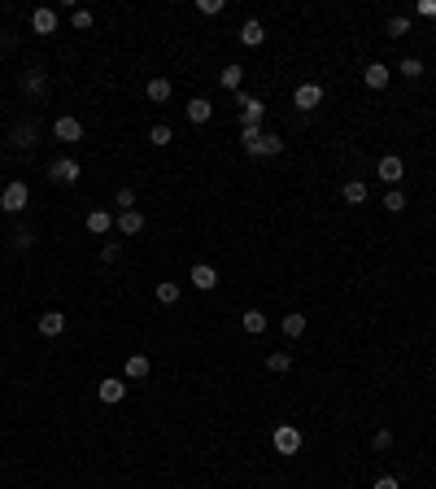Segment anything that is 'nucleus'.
Wrapping results in <instances>:
<instances>
[{"label":"nucleus","mask_w":436,"mask_h":489,"mask_svg":"<svg viewBox=\"0 0 436 489\" xmlns=\"http://www.w3.org/2000/svg\"><path fill=\"white\" fill-rule=\"evenodd\" d=\"M371 446H375V450H389V446H393V432H389V428H379V432L371 437Z\"/></svg>","instance_id":"e433bc0d"},{"label":"nucleus","mask_w":436,"mask_h":489,"mask_svg":"<svg viewBox=\"0 0 436 489\" xmlns=\"http://www.w3.org/2000/svg\"><path fill=\"white\" fill-rule=\"evenodd\" d=\"M61 332H66V315L61 311L40 315V337H61Z\"/></svg>","instance_id":"dca6fc26"},{"label":"nucleus","mask_w":436,"mask_h":489,"mask_svg":"<svg viewBox=\"0 0 436 489\" xmlns=\"http://www.w3.org/2000/svg\"><path fill=\"white\" fill-rule=\"evenodd\" d=\"M341 197H345L349 205H363V201H367V184H363V179H349V184L341 188Z\"/></svg>","instance_id":"bb28decb"},{"label":"nucleus","mask_w":436,"mask_h":489,"mask_svg":"<svg viewBox=\"0 0 436 489\" xmlns=\"http://www.w3.org/2000/svg\"><path fill=\"white\" fill-rule=\"evenodd\" d=\"M148 376V354H131L126 358V380H144Z\"/></svg>","instance_id":"a878e982"},{"label":"nucleus","mask_w":436,"mask_h":489,"mask_svg":"<svg viewBox=\"0 0 436 489\" xmlns=\"http://www.w3.org/2000/svg\"><path fill=\"white\" fill-rule=\"evenodd\" d=\"M196 9H201L205 18H218V13L227 9V0H196Z\"/></svg>","instance_id":"72a5a7b5"},{"label":"nucleus","mask_w":436,"mask_h":489,"mask_svg":"<svg viewBox=\"0 0 436 489\" xmlns=\"http://www.w3.org/2000/svg\"><path fill=\"white\" fill-rule=\"evenodd\" d=\"M170 140H175V132H170L166 122H153V127H148V144H153V149H166Z\"/></svg>","instance_id":"393cba45"},{"label":"nucleus","mask_w":436,"mask_h":489,"mask_svg":"<svg viewBox=\"0 0 436 489\" xmlns=\"http://www.w3.org/2000/svg\"><path fill=\"white\" fill-rule=\"evenodd\" d=\"M375 175H379L389 188H397V184H401V175H406V162L397 158V153H384V158H379V166H375Z\"/></svg>","instance_id":"20e7f679"},{"label":"nucleus","mask_w":436,"mask_h":489,"mask_svg":"<svg viewBox=\"0 0 436 489\" xmlns=\"http://www.w3.org/2000/svg\"><path fill=\"white\" fill-rule=\"evenodd\" d=\"M240 328L249 332V337H262V332H266V315H262V311H244V315H240Z\"/></svg>","instance_id":"412c9836"},{"label":"nucleus","mask_w":436,"mask_h":489,"mask_svg":"<svg viewBox=\"0 0 436 489\" xmlns=\"http://www.w3.org/2000/svg\"><path fill=\"white\" fill-rule=\"evenodd\" d=\"M279 328H284V337H288V341H297V337H305L310 319H305V315H284V323H279Z\"/></svg>","instance_id":"b1692460"},{"label":"nucleus","mask_w":436,"mask_h":489,"mask_svg":"<svg viewBox=\"0 0 436 489\" xmlns=\"http://www.w3.org/2000/svg\"><path fill=\"white\" fill-rule=\"evenodd\" d=\"M236 105H240V127H262V118H266V105L258 96H249L244 88L236 92Z\"/></svg>","instance_id":"f03ea898"},{"label":"nucleus","mask_w":436,"mask_h":489,"mask_svg":"<svg viewBox=\"0 0 436 489\" xmlns=\"http://www.w3.org/2000/svg\"><path fill=\"white\" fill-rule=\"evenodd\" d=\"M35 132H40V127H35L31 118H22V122L13 127V132H9V140H13L18 149H31V144H35Z\"/></svg>","instance_id":"2eb2a0df"},{"label":"nucleus","mask_w":436,"mask_h":489,"mask_svg":"<svg viewBox=\"0 0 436 489\" xmlns=\"http://www.w3.org/2000/svg\"><path fill=\"white\" fill-rule=\"evenodd\" d=\"M188 280H192V289H201V293H214V289H218V271H214L210 263H196V267L188 271Z\"/></svg>","instance_id":"6e6552de"},{"label":"nucleus","mask_w":436,"mask_h":489,"mask_svg":"<svg viewBox=\"0 0 436 489\" xmlns=\"http://www.w3.org/2000/svg\"><path fill=\"white\" fill-rule=\"evenodd\" d=\"M397 74H406V79H419V74H423V62H419V57H406V62L397 66Z\"/></svg>","instance_id":"473e14b6"},{"label":"nucleus","mask_w":436,"mask_h":489,"mask_svg":"<svg viewBox=\"0 0 436 489\" xmlns=\"http://www.w3.org/2000/svg\"><path fill=\"white\" fill-rule=\"evenodd\" d=\"M27 201H31V188L22 184V179H9V184L0 188V210L22 214V210H27Z\"/></svg>","instance_id":"f257e3e1"},{"label":"nucleus","mask_w":436,"mask_h":489,"mask_svg":"<svg viewBox=\"0 0 436 489\" xmlns=\"http://www.w3.org/2000/svg\"><path fill=\"white\" fill-rule=\"evenodd\" d=\"M384 210L401 214V210H406V192H401V188H389V192H384Z\"/></svg>","instance_id":"c85d7f7f"},{"label":"nucleus","mask_w":436,"mask_h":489,"mask_svg":"<svg viewBox=\"0 0 436 489\" xmlns=\"http://www.w3.org/2000/svg\"><path fill=\"white\" fill-rule=\"evenodd\" d=\"M279 153H284V136H275V132H262L258 158H279Z\"/></svg>","instance_id":"4be33fe9"},{"label":"nucleus","mask_w":436,"mask_h":489,"mask_svg":"<svg viewBox=\"0 0 436 489\" xmlns=\"http://www.w3.org/2000/svg\"><path fill=\"white\" fill-rule=\"evenodd\" d=\"M271 442H275V450H279V454H297V450H301V428L279 424V428L271 432Z\"/></svg>","instance_id":"39448f33"},{"label":"nucleus","mask_w":436,"mask_h":489,"mask_svg":"<svg viewBox=\"0 0 436 489\" xmlns=\"http://www.w3.org/2000/svg\"><path fill=\"white\" fill-rule=\"evenodd\" d=\"M31 31L35 35H53L57 31V9H35L31 13Z\"/></svg>","instance_id":"ddd939ff"},{"label":"nucleus","mask_w":436,"mask_h":489,"mask_svg":"<svg viewBox=\"0 0 436 489\" xmlns=\"http://www.w3.org/2000/svg\"><path fill=\"white\" fill-rule=\"evenodd\" d=\"M96 398L105 402V406H118V402L126 398V380H114V376L100 380V384H96Z\"/></svg>","instance_id":"1a4fd4ad"},{"label":"nucleus","mask_w":436,"mask_h":489,"mask_svg":"<svg viewBox=\"0 0 436 489\" xmlns=\"http://www.w3.org/2000/svg\"><path fill=\"white\" fill-rule=\"evenodd\" d=\"M371 489H401V481H397V476H379Z\"/></svg>","instance_id":"58836bf2"},{"label":"nucleus","mask_w":436,"mask_h":489,"mask_svg":"<svg viewBox=\"0 0 436 489\" xmlns=\"http://www.w3.org/2000/svg\"><path fill=\"white\" fill-rule=\"evenodd\" d=\"M258 144H262V127H240V149L249 158H258Z\"/></svg>","instance_id":"5701e85b"},{"label":"nucleus","mask_w":436,"mask_h":489,"mask_svg":"<svg viewBox=\"0 0 436 489\" xmlns=\"http://www.w3.org/2000/svg\"><path fill=\"white\" fill-rule=\"evenodd\" d=\"M79 175H83V166H79V158H57V162H48V179L53 184H79Z\"/></svg>","instance_id":"7ed1b4c3"},{"label":"nucleus","mask_w":436,"mask_h":489,"mask_svg":"<svg viewBox=\"0 0 436 489\" xmlns=\"http://www.w3.org/2000/svg\"><path fill=\"white\" fill-rule=\"evenodd\" d=\"M31 241H35V231H31V227H13V236H9L13 249H31Z\"/></svg>","instance_id":"2f4dec72"},{"label":"nucleus","mask_w":436,"mask_h":489,"mask_svg":"<svg viewBox=\"0 0 436 489\" xmlns=\"http://www.w3.org/2000/svg\"><path fill=\"white\" fill-rule=\"evenodd\" d=\"M48 92V74L35 66V70H22V96H44Z\"/></svg>","instance_id":"9b49d317"},{"label":"nucleus","mask_w":436,"mask_h":489,"mask_svg":"<svg viewBox=\"0 0 436 489\" xmlns=\"http://www.w3.org/2000/svg\"><path fill=\"white\" fill-rule=\"evenodd\" d=\"M153 293H158L162 306H175V301H179V284H175V280H162V284L153 289Z\"/></svg>","instance_id":"cd10ccee"},{"label":"nucleus","mask_w":436,"mask_h":489,"mask_svg":"<svg viewBox=\"0 0 436 489\" xmlns=\"http://www.w3.org/2000/svg\"><path fill=\"white\" fill-rule=\"evenodd\" d=\"M118 231H122V236H140V231H144V214L140 210H122L118 214Z\"/></svg>","instance_id":"a211bd4d"},{"label":"nucleus","mask_w":436,"mask_h":489,"mask_svg":"<svg viewBox=\"0 0 436 489\" xmlns=\"http://www.w3.org/2000/svg\"><path fill=\"white\" fill-rule=\"evenodd\" d=\"M114 205H118V210H136V188H118Z\"/></svg>","instance_id":"f704fd0d"},{"label":"nucleus","mask_w":436,"mask_h":489,"mask_svg":"<svg viewBox=\"0 0 436 489\" xmlns=\"http://www.w3.org/2000/svg\"><path fill=\"white\" fill-rule=\"evenodd\" d=\"M210 118H214V105H210L205 96H192V100H188V122L201 127V122H210Z\"/></svg>","instance_id":"f3484780"},{"label":"nucleus","mask_w":436,"mask_h":489,"mask_svg":"<svg viewBox=\"0 0 436 489\" xmlns=\"http://www.w3.org/2000/svg\"><path fill=\"white\" fill-rule=\"evenodd\" d=\"M415 13H419V18H436V0H419Z\"/></svg>","instance_id":"4c0bfd02"},{"label":"nucleus","mask_w":436,"mask_h":489,"mask_svg":"<svg viewBox=\"0 0 436 489\" xmlns=\"http://www.w3.org/2000/svg\"><path fill=\"white\" fill-rule=\"evenodd\" d=\"M218 84L227 88V92H240V84H244V66H223V74H218Z\"/></svg>","instance_id":"6ab92c4d"},{"label":"nucleus","mask_w":436,"mask_h":489,"mask_svg":"<svg viewBox=\"0 0 436 489\" xmlns=\"http://www.w3.org/2000/svg\"><path fill=\"white\" fill-rule=\"evenodd\" d=\"M53 136H57L61 144H79V140H83V122L74 118V114H61V118L53 122Z\"/></svg>","instance_id":"423d86ee"},{"label":"nucleus","mask_w":436,"mask_h":489,"mask_svg":"<svg viewBox=\"0 0 436 489\" xmlns=\"http://www.w3.org/2000/svg\"><path fill=\"white\" fill-rule=\"evenodd\" d=\"M363 79H367V88H371V92H379V88H389V79H393V66L371 62V66L363 70Z\"/></svg>","instance_id":"9d476101"},{"label":"nucleus","mask_w":436,"mask_h":489,"mask_svg":"<svg viewBox=\"0 0 436 489\" xmlns=\"http://www.w3.org/2000/svg\"><path fill=\"white\" fill-rule=\"evenodd\" d=\"M144 96L153 100V105H166V100H170V79H148Z\"/></svg>","instance_id":"aec40b11"},{"label":"nucleus","mask_w":436,"mask_h":489,"mask_svg":"<svg viewBox=\"0 0 436 489\" xmlns=\"http://www.w3.org/2000/svg\"><path fill=\"white\" fill-rule=\"evenodd\" d=\"M406 31H410V18H389V35L393 40H401Z\"/></svg>","instance_id":"c9c22d12"},{"label":"nucleus","mask_w":436,"mask_h":489,"mask_svg":"<svg viewBox=\"0 0 436 489\" xmlns=\"http://www.w3.org/2000/svg\"><path fill=\"white\" fill-rule=\"evenodd\" d=\"M118 253H122L118 245H105V249H100V263H118Z\"/></svg>","instance_id":"ea45409f"},{"label":"nucleus","mask_w":436,"mask_h":489,"mask_svg":"<svg viewBox=\"0 0 436 489\" xmlns=\"http://www.w3.org/2000/svg\"><path fill=\"white\" fill-rule=\"evenodd\" d=\"M432 319H436V306H432Z\"/></svg>","instance_id":"a19ab883"},{"label":"nucleus","mask_w":436,"mask_h":489,"mask_svg":"<svg viewBox=\"0 0 436 489\" xmlns=\"http://www.w3.org/2000/svg\"><path fill=\"white\" fill-rule=\"evenodd\" d=\"M266 367H271V372H288V367H293V354H288V350H275V354L266 358Z\"/></svg>","instance_id":"7c9ffc66"},{"label":"nucleus","mask_w":436,"mask_h":489,"mask_svg":"<svg viewBox=\"0 0 436 489\" xmlns=\"http://www.w3.org/2000/svg\"><path fill=\"white\" fill-rule=\"evenodd\" d=\"M70 27H74V31H88V27H92V9L74 5V9H70Z\"/></svg>","instance_id":"c756f323"},{"label":"nucleus","mask_w":436,"mask_h":489,"mask_svg":"<svg viewBox=\"0 0 436 489\" xmlns=\"http://www.w3.org/2000/svg\"><path fill=\"white\" fill-rule=\"evenodd\" d=\"M293 105H297L301 114H310V110H319V105H323V88H319V84H301V88L293 92Z\"/></svg>","instance_id":"0eeeda50"},{"label":"nucleus","mask_w":436,"mask_h":489,"mask_svg":"<svg viewBox=\"0 0 436 489\" xmlns=\"http://www.w3.org/2000/svg\"><path fill=\"white\" fill-rule=\"evenodd\" d=\"M83 227L92 231V236H105V231L114 227V214H110V210H88V219H83Z\"/></svg>","instance_id":"4468645a"},{"label":"nucleus","mask_w":436,"mask_h":489,"mask_svg":"<svg viewBox=\"0 0 436 489\" xmlns=\"http://www.w3.org/2000/svg\"><path fill=\"white\" fill-rule=\"evenodd\" d=\"M240 44H244V48H262V44H266V27H262L258 18H249L244 27H240Z\"/></svg>","instance_id":"f8f14e48"}]
</instances>
